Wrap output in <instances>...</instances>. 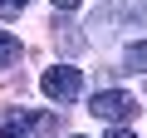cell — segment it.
I'll return each mask as SVG.
<instances>
[{"label":"cell","instance_id":"1","mask_svg":"<svg viewBox=\"0 0 147 138\" xmlns=\"http://www.w3.org/2000/svg\"><path fill=\"white\" fill-rule=\"evenodd\" d=\"M39 89H44L54 104H74V99H79V89H84V74H79L74 64H54V69H44Z\"/></svg>","mask_w":147,"mask_h":138},{"label":"cell","instance_id":"2","mask_svg":"<svg viewBox=\"0 0 147 138\" xmlns=\"http://www.w3.org/2000/svg\"><path fill=\"white\" fill-rule=\"evenodd\" d=\"M88 113H93V118H108V123H123V118L137 113V99L123 94V89H98V94L88 99Z\"/></svg>","mask_w":147,"mask_h":138},{"label":"cell","instance_id":"3","mask_svg":"<svg viewBox=\"0 0 147 138\" xmlns=\"http://www.w3.org/2000/svg\"><path fill=\"white\" fill-rule=\"evenodd\" d=\"M103 20L137 30V25H147V0H108V5H103Z\"/></svg>","mask_w":147,"mask_h":138},{"label":"cell","instance_id":"4","mask_svg":"<svg viewBox=\"0 0 147 138\" xmlns=\"http://www.w3.org/2000/svg\"><path fill=\"white\" fill-rule=\"evenodd\" d=\"M34 128V113L30 109H15V113H5V123H0V138H25Z\"/></svg>","mask_w":147,"mask_h":138},{"label":"cell","instance_id":"5","mask_svg":"<svg viewBox=\"0 0 147 138\" xmlns=\"http://www.w3.org/2000/svg\"><path fill=\"white\" fill-rule=\"evenodd\" d=\"M54 44H64V54H79V49H84V35H79V25L54 20Z\"/></svg>","mask_w":147,"mask_h":138},{"label":"cell","instance_id":"6","mask_svg":"<svg viewBox=\"0 0 147 138\" xmlns=\"http://www.w3.org/2000/svg\"><path fill=\"white\" fill-rule=\"evenodd\" d=\"M10 64H20V40L10 30H0V69H10Z\"/></svg>","mask_w":147,"mask_h":138},{"label":"cell","instance_id":"7","mask_svg":"<svg viewBox=\"0 0 147 138\" xmlns=\"http://www.w3.org/2000/svg\"><path fill=\"white\" fill-rule=\"evenodd\" d=\"M127 69H147V40H132L127 44Z\"/></svg>","mask_w":147,"mask_h":138},{"label":"cell","instance_id":"8","mask_svg":"<svg viewBox=\"0 0 147 138\" xmlns=\"http://www.w3.org/2000/svg\"><path fill=\"white\" fill-rule=\"evenodd\" d=\"M25 5H30V0H0V15H5V20H10V15H20Z\"/></svg>","mask_w":147,"mask_h":138},{"label":"cell","instance_id":"9","mask_svg":"<svg viewBox=\"0 0 147 138\" xmlns=\"http://www.w3.org/2000/svg\"><path fill=\"white\" fill-rule=\"evenodd\" d=\"M79 5H84V0H54V10H59V15H64V10H79Z\"/></svg>","mask_w":147,"mask_h":138},{"label":"cell","instance_id":"10","mask_svg":"<svg viewBox=\"0 0 147 138\" xmlns=\"http://www.w3.org/2000/svg\"><path fill=\"white\" fill-rule=\"evenodd\" d=\"M108 138H137V133H132V128H123V123H118V128H113V133H108Z\"/></svg>","mask_w":147,"mask_h":138},{"label":"cell","instance_id":"11","mask_svg":"<svg viewBox=\"0 0 147 138\" xmlns=\"http://www.w3.org/2000/svg\"><path fill=\"white\" fill-rule=\"evenodd\" d=\"M74 138H84V133H74Z\"/></svg>","mask_w":147,"mask_h":138}]
</instances>
